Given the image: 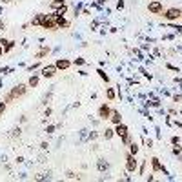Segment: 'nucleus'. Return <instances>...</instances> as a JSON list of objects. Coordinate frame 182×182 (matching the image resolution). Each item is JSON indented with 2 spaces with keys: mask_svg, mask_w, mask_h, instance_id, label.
<instances>
[{
  "mask_svg": "<svg viewBox=\"0 0 182 182\" xmlns=\"http://www.w3.org/2000/svg\"><path fill=\"white\" fill-rule=\"evenodd\" d=\"M26 91H27V86L26 84H18V86H15L13 89H11V93L6 97V102H11L13 99H18L22 95H26Z\"/></svg>",
  "mask_w": 182,
  "mask_h": 182,
  "instance_id": "1",
  "label": "nucleus"
},
{
  "mask_svg": "<svg viewBox=\"0 0 182 182\" xmlns=\"http://www.w3.org/2000/svg\"><path fill=\"white\" fill-rule=\"evenodd\" d=\"M164 17H166V20H179V18H182V9H179V7H169L164 13Z\"/></svg>",
  "mask_w": 182,
  "mask_h": 182,
  "instance_id": "2",
  "label": "nucleus"
},
{
  "mask_svg": "<svg viewBox=\"0 0 182 182\" xmlns=\"http://www.w3.org/2000/svg\"><path fill=\"white\" fill-rule=\"evenodd\" d=\"M55 73H57V66L55 64H49V66L42 67V77H46V79H51Z\"/></svg>",
  "mask_w": 182,
  "mask_h": 182,
  "instance_id": "3",
  "label": "nucleus"
},
{
  "mask_svg": "<svg viewBox=\"0 0 182 182\" xmlns=\"http://www.w3.org/2000/svg\"><path fill=\"white\" fill-rule=\"evenodd\" d=\"M148 9H149V13H153V15H160V13H162V2H159V0L149 2Z\"/></svg>",
  "mask_w": 182,
  "mask_h": 182,
  "instance_id": "4",
  "label": "nucleus"
},
{
  "mask_svg": "<svg viewBox=\"0 0 182 182\" xmlns=\"http://www.w3.org/2000/svg\"><path fill=\"white\" fill-rule=\"evenodd\" d=\"M126 166H127V171H135V169H137V159H135V155L127 153V157H126Z\"/></svg>",
  "mask_w": 182,
  "mask_h": 182,
  "instance_id": "5",
  "label": "nucleus"
},
{
  "mask_svg": "<svg viewBox=\"0 0 182 182\" xmlns=\"http://www.w3.org/2000/svg\"><path fill=\"white\" fill-rule=\"evenodd\" d=\"M109 113H111V109H109V106H107V104H102L100 107H99V117H100L102 120L109 119Z\"/></svg>",
  "mask_w": 182,
  "mask_h": 182,
  "instance_id": "6",
  "label": "nucleus"
},
{
  "mask_svg": "<svg viewBox=\"0 0 182 182\" xmlns=\"http://www.w3.org/2000/svg\"><path fill=\"white\" fill-rule=\"evenodd\" d=\"M127 133H129V131H127V126H126V124H117V126H115V135H119V137H126V135H127Z\"/></svg>",
  "mask_w": 182,
  "mask_h": 182,
  "instance_id": "7",
  "label": "nucleus"
},
{
  "mask_svg": "<svg viewBox=\"0 0 182 182\" xmlns=\"http://www.w3.org/2000/svg\"><path fill=\"white\" fill-rule=\"evenodd\" d=\"M109 120L113 122L115 126H117V124H120V122H122L120 111H117V109H111V113H109Z\"/></svg>",
  "mask_w": 182,
  "mask_h": 182,
  "instance_id": "8",
  "label": "nucleus"
},
{
  "mask_svg": "<svg viewBox=\"0 0 182 182\" xmlns=\"http://www.w3.org/2000/svg\"><path fill=\"white\" fill-rule=\"evenodd\" d=\"M55 66H57V69H67V67L71 66V62H69V60H66V59H57Z\"/></svg>",
  "mask_w": 182,
  "mask_h": 182,
  "instance_id": "9",
  "label": "nucleus"
},
{
  "mask_svg": "<svg viewBox=\"0 0 182 182\" xmlns=\"http://www.w3.org/2000/svg\"><path fill=\"white\" fill-rule=\"evenodd\" d=\"M151 166H153V171H164L166 173V169H164V166L159 162V159H151Z\"/></svg>",
  "mask_w": 182,
  "mask_h": 182,
  "instance_id": "10",
  "label": "nucleus"
},
{
  "mask_svg": "<svg viewBox=\"0 0 182 182\" xmlns=\"http://www.w3.org/2000/svg\"><path fill=\"white\" fill-rule=\"evenodd\" d=\"M57 27H69V22L64 17H57Z\"/></svg>",
  "mask_w": 182,
  "mask_h": 182,
  "instance_id": "11",
  "label": "nucleus"
},
{
  "mask_svg": "<svg viewBox=\"0 0 182 182\" xmlns=\"http://www.w3.org/2000/svg\"><path fill=\"white\" fill-rule=\"evenodd\" d=\"M129 153H131V155H137V153H139V146H137V142H129Z\"/></svg>",
  "mask_w": 182,
  "mask_h": 182,
  "instance_id": "12",
  "label": "nucleus"
},
{
  "mask_svg": "<svg viewBox=\"0 0 182 182\" xmlns=\"http://www.w3.org/2000/svg\"><path fill=\"white\" fill-rule=\"evenodd\" d=\"M47 53H49V47H42L40 51H38V53H37V59H38V60H40V59H44V57H46V55H47Z\"/></svg>",
  "mask_w": 182,
  "mask_h": 182,
  "instance_id": "13",
  "label": "nucleus"
},
{
  "mask_svg": "<svg viewBox=\"0 0 182 182\" xmlns=\"http://www.w3.org/2000/svg\"><path fill=\"white\" fill-rule=\"evenodd\" d=\"M106 95H107V99H109V100H113L117 93H115V89H113V87H107V89H106Z\"/></svg>",
  "mask_w": 182,
  "mask_h": 182,
  "instance_id": "14",
  "label": "nucleus"
},
{
  "mask_svg": "<svg viewBox=\"0 0 182 182\" xmlns=\"http://www.w3.org/2000/svg\"><path fill=\"white\" fill-rule=\"evenodd\" d=\"M113 135H115V129H109V127H106V131H104V137H106V140H109Z\"/></svg>",
  "mask_w": 182,
  "mask_h": 182,
  "instance_id": "15",
  "label": "nucleus"
},
{
  "mask_svg": "<svg viewBox=\"0 0 182 182\" xmlns=\"http://www.w3.org/2000/svg\"><path fill=\"white\" fill-rule=\"evenodd\" d=\"M15 44H17V42H15V40H9V42H7V44H6V46H4V53H7V51H11Z\"/></svg>",
  "mask_w": 182,
  "mask_h": 182,
  "instance_id": "16",
  "label": "nucleus"
},
{
  "mask_svg": "<svg viewBox=\"0 0 182 182\" xmlns=\"http://www.w3.org/2000/svg\"><path fill=\"white\" fill-rule=\"evenodd\" d=\"M37 84H38V77H37V75H33V77L29 79V82H27V86H31V87H35Z\"/></svg>",
  "mask_w": 182,
  "mask_h": 182,
  "instance_id": "17",
  "label": "nucleus"
},
{
  "mask_svg": "<svg viewBox=\"0 0 182 182\" xmlns=\"http://www.w3.org/2000/svg\"><path fill=\"white\" fill-rule=\"evenodd\" d=\"M129 142H131V135L127 133L126 137H122V144H126V146H129Z\"/></svg>",
  "mask_w": 182,
  "mask_h": 182,
  "instance_id": "18",
  "label": "nucleus"
},
{
  "mask_svg": "<svg viewBox=\"0 0 182 182\" xmlns=\"http://www.w3.org/2000/svg\"><path fill=\"white\" fill-rule=\"evenodd\" d=\"M99 75H100V79H102V80H106V82L109 80V77H107V75H106V73H104L102 69H99Z\"/></svg>",
  "mask_w": 182,
  "mask_h": 182,
  "instance_id": "19",
  "label": "nucleus"
},
{
  "mask_svg": "<svg viewBox=\"0 0 182 182\" xmlns=\"http://www.w3.org/2000/svg\"><path fill=\"white\" fill-rule=\"evenodd\" d=\"M4 111H6V102H0V117L4 115Z\"/></svg>",
  "mask_w": 182,
  "mask_h": 182,
  "instance_id": "20",
  "label": "nucleus"
},
{
  "mask_svg": "<svg viewBox=\"0 0 182 182\" xmlns=\"http://www.w3.org/2000/svg\"><path fill=\"white\" fill-rule=\"evenodd\" d=\"M84 59H75V62H73V64H75V66H82V64H84Z\"/></svg>",
  "mask_w": 182,
  "mask_h": 182,
  "instance_id": "21",
  "label": "nucleus"
},
{
  "mask_svg": "<svg viewBox=\"0 0 182 182\" xmlns=\"http://www.w3.org/2000/svg\"><path fill=\"white\" fill-rule=\"evenodd\" d=\"M117 7H119V9H122V7H124V2H122V0H119V2H117Z\"/></svg>",
  "mask_w": 182,
  "mask_h": 182,
  "instance_id": "22",
  "label": "nucleus"
},
{
  "mask_svg": "<svg viewBox=\"0 0 182 182\" xmlns=\"http://www.w3.org/2000/svg\"><path fill=\"white\" fill-rule=\"evenodd\" d=\"M173 100H175V102H180L182 97H180V95H175V97H173Z\"/></svg>",
  "mask_w": 182,
  "mask_h": 182,
  "instance_id": "23",
  "label": "nucleus"
},
{
  "mask_svg": "<svg viewBox=\"0 0 182 182\" xmlns=\"http://www.w3.org/2000/svg\"><path fill=\"white\" fill-rule=\"evenodd\" d=\"M2 29H6V22L4 20H0V31H2Z\"/></svg>",
  "mask_w": 182,
  "mask_h": 182,
  "instance_id": "24",
  "label": "nucleus"
},
{
  "mask_svg": "<svg viewBox=\"0 0 182 182\" xmlns=\"http://www.w3.org/2000/svg\"><path fill=\"white\" fill-rule=\"evenodd\" d=\"M4 55V46H0V57Z\"/></svg>",
  "mask_w": 182,
  "mask_h": 182,
  "instance_id": "25",
  "label": "nucleus"
},
{
  "mask_svg": "<svg viewBox=\"0 0 182 182\" xmlns=\"http://www.w3.org/2000/svg\"><path fill=\"white\" fill-rule=\"evenodd\" d=\"M2 2H4V4H9V2H11V0H2Z\"/></svg>",
  "mask_w": 182,
  "mask_h": 182,
  "instance_id": "26",
  "label": "nucleus"
}]
</instances>
